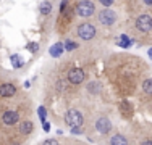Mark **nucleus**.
<instances>
[{
	"label": "nucleus",
	"mask_w": 152,
	"mask_h": 145,
	"mask_svg": "<svg viewBox=\"0 0 152 145\" xmlns=\"http://www.w3.org/2000/svg\"><path fill=\"white\" fill-rule=\"evenodd\" d=\"M115 44H117L118 47H121V49H129V47L133 45V41H131V37H128L126 34H121L115 39Z\"/></svg>",
	"instance_id": "f8f14e48"
},
{
	"label": "nucleus",
	"mask_w": 152,
	"mask_h": 145,
	"mask_svg": "<svg viewBox=\"0 0 152 145\" xmlns=\"http://www.w3.org/2000/svg\"><path fill=\"white\" fill-rule=\"evenodd\" d=\"M32 130H34V124H32L31 119H23V121L18 123V132H20L21 136L28 137L32 134Z\"/></svg>",
	"instance_id": "9d476101"
},
{
	"label": "nucleus",
	"mask_w": 152,
	"mask_h": 145,
	"mask_svg": "<svg viewBox=\"0 0 152 145\" xmlns=\"http://www.w3.org/2000/svg\"><path fill=\"white\" fill-rule=\"evenodd\" d=\"M75 13L78 14L79 18H89L96 13V5H94L91 0H81V2L76 3Z\"/></svg>",
	"instance_id": "f257e3e1"
},
{
	"label": "nucleus",
	"mask_w": 152,
	"mask_h": 145,
	"mask_svg": "<svg viewBox=\"0 0 152 145\" xmlns=\"http://www.w3.org/2000/svg\"><path fill=\"white\" fill-rule=\"evenodd\" d=\"M147 55H149V58L152 60V49H149V52H147Z\"/></svg>",
	"instance_id": "cd10ccee"
},
{
	"label": "nucleus",
	"mask_w": 152,
	"mask_h": 145,
	"mask_svg": "<svg viewBox=\"0 0 152 145\" xmlns=\"http://www.w3.org/2000/svg\"><path fill=\"white\" fill-rule=\"evenodd\" d=\"M37 113H39L41 121L44 123V121H45V108H44V107H39V108H37Z\"/></svg>",
	"instance_id": "412c9836"
},
{
	"label": "nucleus",
	"mask_w": 152,
	"mask_h": 145,
	"mask_svg": "<svg viewBox=\"0 0 152 145\" xmlns=\"http://www.w3.org/2000/svg\"><path fill=\"white\" fill-rule=\"evenodd\" d=\"M108 145H129V140L123 134H113L108 139Z\"/></svg>",
	"instance_id": "9b49d317"
},
{
	"label": "nucleus",
	"mask_w": 152,
	"mask_h": 145,
	"mask_svg": "<svg viewBox=\"0 0 152 145\" xmlns=\"http://www.w3.org/2000/svg\"><path fill=\"white\" fill-rule=\"evenodd\" d=\"M66 7H68V0H63V2L60 3V12L63 13L65 10H66Z\"/></svg>",
	"instance_id": "b1692460"
},
{
	"label": "nucleus",
	"mask_w": 152,
	"mask_h": 145,
	"mask_svg": "<svg viewBox=\"0 0 152 145\" xmlns=\"http://www.w3.org/2000/svg\"><path fill=\"white\" fill-rule=\"evenodd\" d=\"M63 44H65V50H68V52H73L75 49H78V44H76L75 41H66Z\"/></svg>",
	"instance_id": "a211bd4d"
},
{
	"label": "nucleus",
	"mask_w": 152,
	"mask_h": 145,
	"mask_svg": "<svg viewBox=\"0 0 152 145\" xmlns=\"http://www.w3.org/2000/svg\"><path fill=\"white\" fill-rule=\"evenodd\" d=\"M26 49L29 50V52L36 53V52H37V50H39V44H36V42H29V44H28V45H26Z\"/></svg>",
	"instance_id": "6ab92c4d"
},
{
	"label": "nucleus",
	"mask_w": 152,
	"mask_h": 145,
	"mask_svg": "<svg viewBox=\"0 0 152 145\" xmlns=\"http://www.w3.org/2000/svg\"><path fill=\"white\" fill-rule=\"evenodd\" d=\"M142 90H144V94H147V95H152V78L146 79V81L142 82Z\"/></svg>",
	"instance_id": "dca6fc26"
},
{
	"label": "nucleus",
	"mask_w": 152,
	"mask_h": 145,
	"mask_svg": "<svg viewBox=\"0 0 152 145\" xmlns=\"http://www.w3.org/2000/svg\"><path fill=\"white\" fill-rule=\"evenodd\" d=\"M10 61H12V66L13 68H21V66H23V60H21L20 55H16V53L10 57Z\"/></svg>",
	"instance_id": "2eb2a0df"
},
{
	"label": "nucleus",
	"mask_w": 152,
	"mask_h": 145,
	"mask_svg": "<svg viewBox=\"0 0 152 145\" xmlns=\"http://www.w3.org/2000/svg\"><path fill=\"white\" fill-rule=\"evenodd\" d=\"M42 129H44L45 132H49V130H50V124L47 121H44V123H42Z\"/></svg>",
	"instance_id": "393cba45"
},
{
	"label": "nucleus",
	"mask_w": 152,
	"mask_h": 145,
	"mask_svg": "<svg viewBox=\"0 0 152 145\" xmlns=\"http://www.w3.org/2000/svg\"><path fill=\"white\" fill-rule=\"evenodd\" d=\"M63 50H65V44L63 42H57V44H53V45L49 49V53H50V57L58 58L61 53H63Z\"/></svg>",
	"instance_id": "ddd939ff"
},
{
	"label": "nucleus",
	"mask_w": 152,
	"mask_h": 145,
	"mask_svg": "<svg viewBox=\"0 0 152 145\" xmlns=\"http://www.w3.org/2000/svg\"><path fill=\"white\" fill-rule=\"evenodd\" d=\"M0 121H2L3 126L12 128V126H16L18 123H20V115H18V111H15V110H7L2 113Z\"/></svg>",
	"instance_id": "0eeeda50"
},
{
	"label": "nucleus",
	"mask_w": 152,
	"mask_h": 145,
	"mask_svg": "<svg viewBox=\"0 0 152 145\" xmlns=\"http://www.w3.org/2000/svg\"><path fill=\"white\" fill-rule=\"evenodd\" d=\"M83 123H84V118H83V115L79 113L76 108H70V110L65 113V124L70 126V129L83 126Z\"/></svg>",
	"instance_id": "f03ea898"
},
{
	"label": "nucleus",
	"mask_w": 152,
	"mask_h": 145,
	"mask_svg": "<svg viewBox=\"0 0 152 145\" xmlns=\"http://www.w3.org/2000/svg\"><path fill=\"white\" fill-rule=\"evenodd\" d=\"M10 145H20V144H10Z\"/></svg>",
	"instance_id": "c85d7f7f"
},
{
	"label": "nucleus",
	"mask_w": 152,
	"mask_h": 145,
	"mask_svg": "<svg viewBox=\"0 0 152 145\" xmlns=\"http://www.w3.org/2000/svg\"><path fill=\"white\" fill-rule=\"evenodd\" d=\"M88 90L92 92V94H99L100 92V84L97 81H94V82H91V84L88 86Z\"/></svg>",
	"instance_id": "f3484780"
},
{
	"label": "nucleus",
	"mask_w": 152,
	"mask_h": 145,
	"mask_svg": "<svg viewBox=\"0 0 152 145\" xmlns=\"http://www.w3.org/2000/svg\"><path fill=\"white\" fill-rule=\"evenodd\" d=\"M97 21H99L102 26H112V24H115V21H117V13L110 8H104L97 13Z\"/></svg>",
	"instance_id": "20e7f679"
},
{
	"label": "nucleus",
	"mask_w": 152,
	"mask_h": 145,
	"mask_svg": "<svg viewBox=\"0 0 152 145\" xmlns=\"http://www.w3.org/2000/svg\"><path fill=\"white\" fill-rule=\"evenodd\" d=\"M71 134H73V136H79V134H83L81 126H78V128H71Z\"/></svg>",
	"instance_id": "5701e85b"
},
{
	"label": "nucleus",
	"mask_w": 152,
	"mask_h": 145,
	"mask_svg": "<svg viewBox=\"0 0 152 145\" xmlns=\"http://www.w3.org/2000/svg\"><path fill=\"white\" fill-rule=\"evenodd\" d=\"M39 12H41V14H44V16L50 14L52 13V3L50 2H42L41 7H39Z\"/></svg>",
	"instance_id": "4468645a"
},
{
	"label": "nucleus",
	"mask_w": 152,
	"mask_h": 145,
	"mask_svg": "<svg viewBox=\"0 0 152 145\" xmlns=\"http://www.w3.org/2000/svg\"><path fill=\"white\" fill-rule=\"evenodd\" d=\"M96 26L91 23H81L79 26H76V34L79 36V39L83 41H91L96 37Z\"/></svg>",
	"instance_id": "7ed1b4c3"
},
{
	"label": "nucleus",
	"mask_w": 152,
	"mask_h": 145,
	"mask_svg": "<svg viewBox=\"0 0 152 145\" xmlns=\"http://www.w3.org/2000/svg\"><path fill=\"white\" fill-rule=\"evenodd\" d=\"M84 79H86V74H84V71H83L81 68H71V70L68 71V74H66V81L70 82V84H73V86L83 84Z\"/></svg>",
	"instance_id": "423d86ee"
},
{
	"label": "nucleus",
	"mask_w": 152,
	"mask_h": 145,
	"mask_svg": "<svg viewBox=\"0 0 152 145\" xmlns=\"http://www.w3.org/2000/svg\"><path fill=\"white\" fill-rule=\"evenodd\" d=\"M139 145H152V140H142Z\"/></svg>",
	"instance_id": "a878e982"
},
{
	"label": "nucleus",
	"mask_w": 152,
	"mask_h": 145,
	"mask_svg": "<svg viewBox=\"0 0 152 145\" xmlns=\"http://www.w3.org/2000/svg\"><path fill=\"white\" fill-rule=\"evenodd\" d=\"M144 3H146L147 7H152V0H144Z\"/></svg>",
	"instance_id": "bb28decb"
},
{
	"label": "nucleus",
	"mask_w": 152,
	"mask_h": 145,
	"mask_svg": "<svg viewBox=\"0 0 152 145\" xmlns=\"http://www.w3.org/2000/svg\"><path fill=\"white\" fill-rule=\"evenodd\" d=\"M134 26L137 31L141 32H151L152 31V16L151 14H139V16L136 18V23Z\"/></svg>",
	"instance_id": "39448f33"
},
{
	"label": "nucleus",
	"mask_w": 152,
	"mask_h": 145,
	"mask_svg": "<svg viewBox=\"0 0 152 145\" xmlns=\"http://www.w3.org/2000/svg\"><path fill=\"white\" fill-rule=\"evenodd\" d=\"M96 129L99 130L102 136H107V134L112 130V123H110V119L105 118V116H100V118H97V121H96Z\"/></svg>",
	"instance_id": "6e6552de"
},
{
	"label": "nucleus",
	"mask_w": 152,
	"mask_h": 145,
	"mask_svg": "<svg viewBox=\"0 0 152 145\" xmlns=\"http://www.w3.org/2000/svg\"><path fill=\"white\" fill-rule=\"evenodd\" d=\"M99 2L102 3V5L105 7V8H108V7H112V5H113V2H115V0H99Z\"/></svg>",
	"instance_id": "4be33fe9"
},
{
	"label": "nucleus",
	"mask_w": 152,
	"mask_h": 145,
	"mask_svg": "<svg viewBox=\"0 0 152 145\" xmlns=\"http://www.w3.org/2000/svg\"><path fill=\"white\" fill-rule=\"evenodd\" d=\"M16 95V87L15 84H10V82H3L0 84V97L2 99H12Z\"/></svg>",
	"instance_id": "1a4fd4ad"
},
{
	"label": "nucleus",
	"mask_w": 152,
	"mask_h": 145,
	"mask_svg": "<svg viewBox=\"0 0 152 145\" xmlns=\"http://www.w3.org/2000/svg\"><path fill=\"white\" fill-rule=\"evenodd\" d=\"M41 145H60V142L57 139H45Z\"/></svg>",
	"instance_id": "aec40b11"
}]
</instances>
